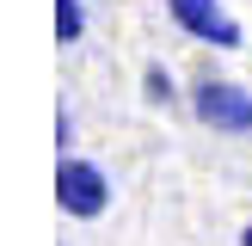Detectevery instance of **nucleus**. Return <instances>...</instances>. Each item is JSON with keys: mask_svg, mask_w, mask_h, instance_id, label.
Segmentation results:
<instances>
[{"mask_svg": "<svg viewBox=\"0 0 252 246\" xmlns=\"http://www.w3.org/2000/svg\"><path fill=\"white\" fill-rule=\"evenodd\" d=\"M142 86H148V98H154V105H166V98H172V74H166V68H148Z\"/></svg>", "mask_w": 252, "mask_h": 246, "instance_id": "5", "label": "nucleus"}, {"mask_svg": "<svg viewBox=\"0 0 252 246\" xmlns=\"http://www.w3.org/2000/svg\"><path fill=\"white\" fill-rule=\"evenodd\" d=\"M80 31H86L80 0H56V37H62V43H80Z\"/></svg>", "mask_w": 252, "mask_h": 246, "instance_id": "4", "label": "nucleus"}, {"mask_svg": "<svg viewBox=\"0 0 252 246\" xmlns=\"http://www.w3.org/2000/svg\"><path fill=\"white\" fill-rule=\"evenodd\" d=\"M191 111L221 135H246L252 129V92L234 80H197L191 86Z\"/></svg>", "mask_w": 252, "mask_h": 246, "instance_id": "2", "label": "nucleus"}, {"mask_svg": "<svg viewBox=\"0 0 252 246\" xmlns=\"http://www.w3.org/2000/svg\"><path fill=\"white\" fill-rule=\"evenodd\" d=\"M56 203L68 209L74 221H93L111 209V179L93 166V160H62L56 166Z\"/></svg>", "mask_w": 252, "mask_h": 246, "instance_id": "1", "label": "nucleus"}, {"mask_svg": "<svg viewBox=\"0 0 252 246\" xmlns=\"http://www.w3.org/2000/svg\"><path fill=\"white\" fill-rule=\"evenodd\" d=\"M172 25H179L185 37H197V43L209 49H240V25H234V12L221 6V0H166Z\"/></svg>", "mask_w": 252, "mask_h": 246, "instance_id": "3", "label": "nucleus"}, {"mask_svg": "<svg viewBox=\"0 0 252 246\" xmlns=\"http://www.w3.org/2000/svg\"><path fill=\"white\" fill-rule=\"evenodd\" d=\"M240 246H252V221H246V234H240Z\"/></svg>", "mask_w": 252, "mask_h": 246, "instance_id": "6", "label": "nucleus"}]
</instances>
